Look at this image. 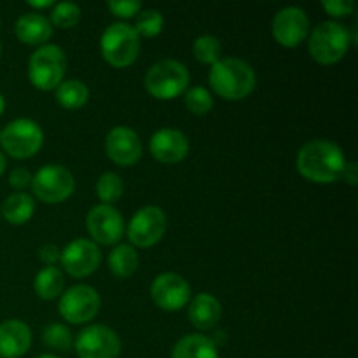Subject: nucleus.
I'll return each mask as SVG.
<instances>
[{
	"label": "nucleus",
	"instance_id": "nucleus-23",
	"mask_svg": "<svg viewBox=\"0 0 358 358\" xmlns=\"http://www.w3.org/2000/svg\"><path fill=\"white\" fill-rule=\"evenodd\" d=\"M108 268L117 278H128L138 268V255L131 245H117L108 255Z\"/></svg>",
	"mask_w": 358,
	"mask_h": 358
},
{
	"label": "nucleus",
	"instance_id": "nucleus-28",
	"mask_svg": "<svg viewBox=\"0 0 358 358\" xmlns=\"http://www.w3.org/2000/svg\"><path fill=\"white\" fill-rule=\"evenodd\" d=\"M124 185L119 175L115 173H103L96 182V192L98 198L101 199L103 205H110V203L117 201L122 196Z\"/></svg>",
	"mask_w": 358,
	"mask_h": 358
},
{
	"label": "nucleus",
	"instance_id": "nucleus-21",
	"mask_svg": "<svg viewBox=\"0 0 358 358\" xmlns=\"http://www.w3.org/2000/svg\"><path fill=\"white\" fill-rule=\"evenodd\" d=\"M171 358H219L213 339L201 334H187L173 346Z\"/></svg>",
	"mask_w": 358,
	"mask_h": 358
},
{
	"label": "nucleus",
	"instance_id": "nucleus-19",
	"mask_svg": "<svg viewBox=\"0 0 358 358\" xmlns=\"http://www.w3.org/2000/svg\"><path fill=\"white\" fill-rule=\"evenodd\" d=\"M220 303L212 296V294H198L192 297L191 306H189V320L192 325L201 331H208V329L215 327L217 322L220 320Z\"/></svg>",
	"mask_w": 358,
	"mask_h": 358
},
{
	"label": "nucleus",
	"instance_id": "nucleus-7",
	"mask_svg": "<svg viewBox=\"0 0 358 358\" xmlns=\"http://www.w3.org/2000/svg\"><path fill=\"white\" fill-rule=\"evenodd\" d=\"M44 142L41 126L27 117L14 119L0 131V143L9 156L16 159H27L37 154Z\"/></svg>",
	"mask_w": 358,
	"mask_h": 358
},
{
	"label": "nucleus",
	"instance_id": "nucleus-34",
	"mask_svg": "<svg viewBox=\"0 0 358 358\" xmlns=\"http://www.w3.org/2000/svg\"><path fill=\"white\" fill-rule=\"evenodd\" d=\"M9 184L14 189H24L31 184V175L27 168H14L9 175Z\"/></svg>",
	"mask_w": 358,
	"mask_h": 358
},
{
	"label": "nucleus",
	"instance_id": "nucleus-31",
	"mask_svg": "<svg viewBox=\"0 0 358 358\" xmlns=\"http://www.w3.org/2000/svg\"><path fill=\"white\" fill-rule=\"evenodd\" d=\"M51 20L59 28H72L80 20V7L73 2H59L52 9Z\"/></svg>",
	"mask_w": 358,
	"mask_h": 358
},
{
	"label": "nucleus",
	"instance_id": "nucleus-17",
	"mask_svg": "<svg viewBox=\"0 0 358 358\" xmlns=\"http://www.w3.org/2000/svg\"><path fill=\"white\" fill-rule=\"evenodd\" d=\"M150 152L157 161L166 164L178 163L189 152V140L180 129H157L150 138Z\"/></svg>",
	"mask_w": 358,
	"mask_h": 358
},
{
	"label": "nucleus",
	"instance_id": "nucleus-3",
	"mask_svg": "<svg viewBox=\"0 0 358 358\" xmlns=\"http://www.w3.org/2000/svg\"><path fill=\"white\" fill-rule=\"evenodd\" d=\"M352 35L345 24L338 21H324L310 35V52L315 62L331 65L348 52Z\"/></svg>",
	"mask_w": 358,
	"mask_h": 358
},
{
	"label": "nucleus",
	"instance_id": "nucleus-39",
	"mask_svg": "<svg viewBox=\"0 0 358 358\" xmlns=\"http://www.w3.org/2000/svg\"><path fill=\"white\" fill-rule=\"evenodd\" d=\"M3 110H6V100H3V96L0 94V115L3 114Z\"/></svg>",
	"mask_w": 358,
	"mask_h": 358
},
{
	"label": "nucleus",
	"instance_id": "nucleus-5",
	"mask_svg": "<svg viewBox=\"0 0 358 358\" xmlns=\"http://www.w3.org/2000/svg\"><path fill=\"white\" fill-rule=\"evenodd\" d=\"M66 70V56L62 48L55 44L41 45L28 63V77L38 90H55L63 83Z\"/></svg>",
	"mask_w": 358,
	"mask_h": 358
},
{
	"label": "nucleus",
	"instance_id": "nucleus-9",
	"mask_svg": "<svg viewBox=\"0 0 358 358\" xmlns=\"http://www.w3.org/2000/svg\"><path fill=\"white\" fill-rule=\"evenodd\" d=\"M79 358H117L121 353V339L107 325H90L76 339Z\"/></svg>",
	"mask_w": 358,
	"mask_h": 358
},
{
	"label": "nucleus",
	"instance_id": "nucleus-6",
	"mask_svg": "<svg viewBox=\"0 0 358 358\" xmlns=\"http://www.w3.org/2000/svg\"><path fill=\"white\" fill-rule=\"evenodd\" d=\"M101 55L110 65L128 66L136 59L140 51V37L128 23H112L101 34Z\"/></svg>",
	"mask_w": 358,
	"mask_h": 358
},
{
	"label": "nucleus",
	"instance_id": "nucleus-22",
	"mask_svg": "<svg viewBox=\"0 0 358 358\" xmlns=\"http://www.w3.org/2000/svg\"><path fill=\"white\" fill-rule=\"evenodd\" d=\"M34 210L35 203L30 194H27V192H14V194H10L9 198L3 201L0 212L3 213L7 222L14 224V226H21V224H24L27 220L31 219Z\"/></svg>",
	"mask_w": 358,
	"mask_h": 358
},
{
	"label": "nucleus",
	"instance_id": "nucleus-40",
	"mask_svg": "<svg viewBox=\"0 0 358 358\" xmlns=\"http://www.w3.org/2000/svg\"><path fill=\"white\" fill-rule=\"evenodd\" d=\"M37 358H59V357H56V355H49V353H45V355H41V357H37Z\"/></svg>",
	"mask_w": 358,
	"mask_h": 358
},
{
	"label": "nucleus",
	"instance_id": "nucleus-8",
	"mask_svg": "<svg viewBox=\"0 0 358 358\" xmlns=\"http://www.w3.org/2000/svg\"><path fill=\"white\" fill-rule=\"evenodd\" d=\"M31 189L45 203L65 201L73 192V175L62 164H45L31 177Z\"/></svg>",
	"mask_w": 358,
	"mask_h": 358
},
{
	"label": "nucleus",
	"instance_id": "nucleus-14",
	"mask_svg": "<svg viewBox=\"0 0 358 358\" xmlns=\"http://www.w3.org/2000/svg\"><path fill=\"white\" fill-rule=\"evenodd\" d=\"M87 231L98 243L114 245L121 240L124 233L122 215L112 205H96L87 213Z\"/></svg>",
	"mask_w": 358,
	"mask_h": 358
},
{
	"label": "nucleus",
	"instance_id": "nucleus-15",
	"mask_svg": "<svg viewBox=\"0 0 358 358\" xmlns=\"http://www.w3.org/2000/svg\"><path fill=\"white\" fill-rule=\"evenodd\" d=\"M310 20L301 7H283L273 17V35L285 48H296L306 38Z\"/></svg>",
	"mask_w": 358,
	"mask_h": 358
},
{
	"label": "nucleus",
	"instance_id": "nucleus-27",
	"mask_svg": "<svg viewBox=\"0 0 358 358\" xmlns=\"http://www.w3.org/2000/svg\"><path fill=\"white\" fill-rule=\"evenodd\" d=\"M220 51H222V45L220 41L213 35H201L194 41L192 45V52H194L196 59L206 65H213L220 59Z\"/></svg>",
	"mask_w": 358,
	"mask_h": 358
},
{
	"label": "nucleus",
	"instance_id": "nucleus-20",
	"mask_svg": "<svg viewBox=\"0 0 358 358\" xmlns=\"http://www.w3.org/2000/svg\"><path fill=\"white\" fill-rule=\"evenodd\" d=\"M14 30H16L17 38H20L21 42L30 45L42 44V42L48 41L52 34L51 21L37 13H28L23 14L21 17H17Z\"/></svg>",
	"mask_w": 358,
	"mask_h": 358
},
{
	"label": "nucleus",
	"instance_id": "nucleus-38",
	"mask_svg": "<svg viewBox=\"0 0 358 358\" xmlns=\"http://www.w3.org/2000/svg\"><path fill=\"white\" fill-rule=\"evenodd\" d=\"M3 170H6V157H3V154L0 152V177H2Z\"/></svg>",
	"mask_w": 358,
	"mask_h": 358
},
{
	"label": "nucleus",
	"instance_id": "nucleus-11",
	"mask_svg": "<svg viewBox=\"0 0 358 358\" xmlns=\"http://www.w3.org/2000/svg\"><path fill=\"white\" fill-rule=\"evenodd\" d=\"M59 315L70 324H84L96 317L100 310V296L90 285H76L59 299Z\"/></svg>",
	"mask_w": 358,
	"mask_h": 358
},
{
	"label": "nucleus",
	"instance_id": "nucleus-37",
	"mask_svg": "<svg viewBox=\"0 0 358 358\" xmlns=\"http://www.w3.org/2000/svg\"><path fill=\"white\" fill-rule=\"evenodd\" d=\"M30 6L37 7V9H44V7L52 6V0H30Z\"/></svg>",
	"mask_w": 358,
	"mask_h": 358
},
{
	"label": "nucleus",
	"instance_id": "nucleus-18",
	"mask_svg": "<svg viewBox=\"0 0 358 358\" xmlns=\"http://www.w3.org/2000/svg\"><path fill=\"white\" fill-rule=\"evenodd\" d=\"M31 345V332L21 320H6L0 324V358H20Z\"/></svg>",
	"mask_w": 358,
	"mask_h": 358
},
{
	"label": "nucleus",
	"instance_id": "nucleus-36",
	"mask_svg": "<svg viewBox=\"0 0 358 358\" xmlns=\"http://www.w3.org/2000/svg\"><path fill=\"white\" fill-rule=\"evenodd\" d=\"M343 177L346 178V182H348L350 185H355L357 184V163H346Z\"/></svg>",
	"mask_w": 358,
	"mask_h": 358
},
{
	"label": "nucleus",
	"instance_id": "nucleus-25",
	"mask_svg": "<svg viewBox=\"0 0 358 358\" xmlns=\"http://www.w3.org/2000/svg\"><path fill=\"white\" fill-rule=\"evenodd\" d=\"M90 98V90L84 83L77 79L65 80L56 87V100L65 108H79Z\"/></svg>",
	"mask_w": 358,
	"mask_h": 358
},
{
	"label": "nucleus",
	"instance_id": "nucleus-29",
	"mask_svg": "<svg viewBox=\"0 0 358 358\" xmlns=\"http://www.w3.org/2000/svg\"><path fill=\"white\" fill-rule=\"evenodd\" d=\"M163 14L156 9H145V10H140L136 14V21H135V31L143 37H154V35L159 34L163 30Z\"/></svg>",
	"mask_w": 358,
	"mask_h": 358
},
{
	"label": "nucleus",
	"instance_id": "nucleus-24",
	"mask_svg": "<svg viewBox=\"0 0 358 358\" xmlns=\"http://www.w3.org/2000/svg\"><path fill=\"white\" fill-rule=\"evenodd\" d=\"M34 289L42 299H55L63 292V275L55 266L41 269L35 276Z\"/></svg>",
	"mask_w": 358,
	"mask_h": 358
},
{
	"label": "nucleus",
	"instance_id": "nucleus-35",
	"mask_svg": "<svg viewBox=\"0 0 358 358\" xmlns=\"http://www.w3.org/2000/svg\"><path fill=\"white\" fill-rule=\"evenodd\" d=\"M38 257H41V261L44 262V264L55 266L56 262L62 259V250H59L56 245L48 243L41 248V252H38Z\"/></svg>",
	"mask_w": 358,
	"mask_h": 358
},
{
	"label": "nucleus",
	"instance_id": "nucleus-16",
	"mask_svg": "<svg viewBox=\"0 0 358 358\" xmlns=\"http://www.w3.org/2000/svg\"><path fill=\"white\" fill-rule=\"evenodd\" d=\"M105 150L114 163L129 166L142 156V140L135 129L128 126H115L105 138Z\"/></svg>",
	"mask_w": 358,
	"mask_h": 358
},
{
	"label": "nucleus",
	"instance_id": "nucleus-26",
	"mask_svg": "<svg viewBox=\"0 0 358 358\" xmlns=\"http://www.w3.org/2000/svg\"><path fill=\"white\" fill-rule=\"evenodd\" d=\"M42 341L56 352H69L73 345L72 332L63 324H48L42 331Z\"/></svg>",
	"mask_w": 358,
	"mask_h": 358
},
{
	"label": "nucleus",
	"instance_id": "nucleus-32",
	"mask_svg": "<svg viewBox=\"0 0 358 358\" xmlns=\"http://www.w3.org/2000/svg\"><path fill=\"white\" fill-rule=\"evenodd\" d=\"M107 6L115 16L121 17H133L142 9L140 0H110V2H107Z\"/></svg>",
	"mask_w": 358,
	"mask_h": 358
},
{
	"label": "nucleus",
	"instance_id": "nucleus-1",
	"mask_svg": "<svg viewBox=\"0 0 358 358\" xmlns=\"http://www.w3.org/2000/svg\"><path fill=\"white\" fill-rule=\"evenodd\" d=\"M297 171L318 184H332L345 173L346 157L341 147L329 140H311L297 154Z\"/></svg>",
	"mask_w": 358,
	"mask_h": 358
},
{
	"label": "nucleus",
	"instance_id": "nucleus-12",
	"mask_svg": "<svg viewBox=\"0 0 358 358\" xmlns=\"http://www.w3.org/2000/svg\"><path fill=\"white\" fill-rule=\"evenodd\" d=\"M62 264L69 275L76 278L91 275L101 262V252L96 243L90 240H73L62 250Z\"/></svg>",
	"mask_w": 358,
	"mask_h": 358
},
{
	"label": "nucleus",
	"instance_id": "nucleus-4",
	"mask_svg": "<svg viewBox=\"0 0 358 358\" xmlns=\"http://www.w3.org/2000/svg\"><path fill=\"white\" fill-rule=\"evenodd\" d=\"M189 70L177 59H161L145 73V87L154 98L171 100L187 90Z\"/></svg>",
	"mask_w": 358,
	"mask_h": 358
},
{
	"label": "nucleus",
	"instance_id": "nucleus-10",
	"mask_svg": "<svg viewBox=\"0 0 358 358\" xmlns=\"http://www.w3.org/2000/svg\"><path fill=\"white\" fill-rule=\"evenodd\" d=\"M166 231V215L159 206H143L128 224V238L135 247L147 248L156 245Z\"/></svg>",
	"mask_w": 358,
	"mask_h": 358
},
{
	"label": "nucleus",
	"instance_id": "nucleus-13",
	"mask_svg": "<svg viewBox=\"0 0 358 358\" xmlns=\"http://www.w3.org/2000/svg\"><path fill=\"white\" fill-rule=\"evenodd\" d=\"M150 296L163 310L178 311L191 299V287L177 273H163L152 282Z\"/></svg>",
	"mask_w": 358,
	"mask_h": 358
},
{
	"label": "nucleus",
	"instance_id": "nucleus-33",
	"mask_svg": "<svg viewBox=\"0 0 358 358\" xmlns=\"http://www.w3.org/2000/svg\"><path fill=\"white\" fill-rule=\"evenodd\" d=\"M324 9L327 10L329 14L336 17H343V16H348L352 14V10L355 9V3L352 0H324L322 2Z\"/></svg>",
	"mask_w": 358,
	"mask_h": 358
},
{
	"label": "nucleus",
	"instance_id": "nucleus-30",
	"mask_svg": "<svg viewBox=\"0 0 358 358\" xmlns=\"http://www.w3.org/2000/svg\"><path fill=\"white\" fill-rule=\"evenodd\" d=\"M185 105L192 114L203 115L208 114L210 108L213 107V98L208 90L203 86H194L185 93Z\"/></svg>",
	"mask_w": 358,
	"mask_h": 358
},
{
	"label": "nucleus",
	"instance_id": "nucleus-2",
	"mask_svg": "<svg viewBox=\"0 0 358 358\" xmlns=\"http://www.w3.org/2000/svg\"><path fill=\"white\" fill-rule=\"evenodd\" d=\"M210 84L219 96L226 100H241L255 87V72L240 58H222L210 70Z\"/></svg>",
	"mask_w": 358,
	"mask_h": 358
}]
</instances>
